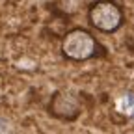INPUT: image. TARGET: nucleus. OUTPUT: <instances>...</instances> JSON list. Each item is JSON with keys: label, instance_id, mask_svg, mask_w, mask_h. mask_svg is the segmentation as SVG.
<instances>
[{"label": "nucleus", "instance_id": "20e7f679", "mask_svg": "<svg viewBox=\"0 0 134 134\" xmlns=\"http://www.w3.org/2000/svg\"><path fill=\"white\" fill-rule=\"evenodd\" d=\"M86 6H88L86 0H54V2H52L54 11L58 15H63V17L78 15Z\"/></svg>", "mask_w": 134, "mask_h": 134}, {"label": "nucleus", "instance_id": "7ed1b4c3", "mask_svg": "<svg viewBox=\"0 0 134 134\" xmlns=\"http://www.w3.org/2000/svg\"><path fill=\"white\" fill-rule=\"evenodd\" d=\"M45 110L52 119H58V121H63V123H73L82 115L84 100H82V95L78 91L56 90L50 95Z\"/></svg>", "mask_w": 134, "mask_h": 134}, {"label": "nucleus", "instance_id": "f257e3e1", "mask_svg": "<svg viewBox=\"0 0 134 134\" xmlns=\"http://www.w3.org/2000/svg\"><path fill=\"white\" fill-rule=\"evenodd\" d=\"M60 52L65 60L71 62H90V60L104 58L108 50L88 28L75 26L63 34Z\"/></svg>", "mask_w": 134, "mask_h": 134}, {"label": "nucleus", "instance_id": "f03ea898", "mask_svg": "<svg viewBox=\"0 0 134 134\" xmlns=\"http://www.w3.org/2000/svg\"><path fill=\"white\" fill-rule=\"evenodd\" d=\"M88 23L103 34H115L125 24V9L117 0H93L88 4Z\"/></svg>", "mask_w": 134, "mask_h": 134}, {"label": "nucleus", "instance_id": "39448f33", "mask_svg": "<svg viewBox=\"0 0 134 134\" xmlns=\"http://www.w3.org/2000/svg\"><path fill=\"white\" fill-rule=\"evenodd\" d=\"M9 4H17V2H21V0H8Z\"/></svg>", "mask_w": 134, "mask_h": 134}]
</instances>
